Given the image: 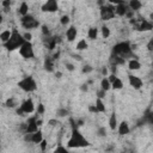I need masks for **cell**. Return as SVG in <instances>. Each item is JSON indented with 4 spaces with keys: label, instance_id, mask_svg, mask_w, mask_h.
<instances>
[{
    "label": "cell",
    "instance_id": "cell-5",
    "mask_svg": "<svg viewBox=\"0 0 153 153\" xmlns=\"http://www.w3.org/2000/svg\"><path fill=\"white\" fill-rule=\"evenodd\" d=\"M20 24L24 29L26 30H31V29H36L39 26V22L31 14H25V16H22V19H20Z\"/></svg>",
    "mask_w": 153,
    "mask_h": 153
},
{
    "label": "cell",
    "instance_id": "cell-19",
    "mask_svg": "<svg viewBox=\"0 0 153 153\" xmlns=\"http://www.w3.org/2000/svg\"><path fill=\"white\" fill-rule=\"evenodd\" d=\"M128 7H129V10H131L133 12H135V11H139L142 7V2L140 0H129Z\"/></svg>",
    "mask_w": 153,
    "mask_h": 153
},
{
    "label": "cell",
    "instance_id": "cell-2",
    "mask_svg": "<svg viewBox=\"0 0 153 153\" xmlns=\"http://www.w3.org/2000/svg\"><path fill=\"white\" fill-rule=\"evenodd\" d=\"M88 141L84 137V135L78 130V128H73L72 129V134L71 137L67 142V146L69 148H80V147H86L88 146Z\"/></svg>",
    "mask_w": 153,
    "mask_h": 153
},
{
    "label": "cell",
    "instance_id": "cell-35",
    "mask_svg": "<svg viewBox=\"0 0 153 153\" xmlns=\"http://www.w3.org/2000/svg\"><path fill=\"white\" fill-rule=\"evenodd\" d=\"M97 135H98V136H100V137H103V136H106V129H105L104 127H100V128H98V130H97Z\"/></svg>",
    "mask_w": 153,
    "mask_h": 153
},
{
    "label": "cell",
    "instance_id": "cell-23",
    "mask_svg": "<svg viewBox=\"0 0 153 153\" xmlns=\"http://www.w3.org/2000/svg\"><path fill=\"white\" fill-rule=\"evenodd\" d=\"M94 106H96V110H97V112H105V105H104V103H103V100H102V98H97L96 99V104H94Z\"/></svg>",
    "mask_w": 153,
    "mask_h": 153
},
{
    "label": "cell",
    "instance_id": "cell-34",
    "mask_svg": "<svg viewBox=\"0 0 153 153\" xmlns=\"http://www.w3.org/2000/svg\"><path fill=\"white\" fill-rule=\"evenodd\" d=\"M92 71H93V67L90 66V65H85V66L82 67V69H81V72H82L84 74H88V73H91Z\"/></svg>",
    "mask_w": 153,
    "mask_h": 153
},
{
    "label": "cell",
    "instance_id": "cell-21",
    "mask_svg": "<svg viewBox=\"0 0 153 153\" xmlns=\"http://www.w3.org/2000/svg\"><path fill=\"white\" fill-rule=\"evenodd\" d=\"M128 68H129L130 71H137V69L141 68V63H140L136 59H131V60H129V62H128Z\"/></svg>",
    "mask_w": 153,
    "mask_h": 153
},
{
    "label": "cell",
    "instance_id": "cell-36",
    "mask_svg": "<svg viewBox=\"0 0 153 153\" xmlns=\"http://www.w3.org/2000/svg\"><path fill=\"white\" fill-rule=\"evenodd\" d=\"M42 27V33H43V36H50V31H49V29H48V26L47 25H42L41 26Z\"/></svg>",
    "mask_w": 153,
    "mask_h": 153
},
{
    "label": "cell",
    "instance_id": "cell-25",
    "mask_svg": "<svg viewBox=\"0 0 153 153\" xmlns=\"http://www.w3.org/2000/svg\"><path fill=\"white\" fill-rule=\"evenodd\" d=\"M87 37H88L90 39H96V38L98 37V29L94 27V26L90 27L88 31H87Z\"/></svg>",
    "mask_w": 153,
    "mask_h": 153
},
{
    "label": "cell",
    "instance_id": "cell-14",
    "mask_svg": "<svg viewBox=\"0 0 153 153\" xmlns=\"http://www.w3.org/2000/svg\"><path fill=\"white\" fill-rule=\"evenodd\" d=\"M59 38H60V37H56V36H53V37H50V36H47V38L44 39V43H45L47 48H48L49 50H53V49L56 47L57 42L60 41Z\"/></svg>",
    "mask_w": 153,
    "mask_h": 153
},
{
    "label": "cell",
    "instance_id": "cell-32",
    "mask_svg": "<svg viewBox=\"0 0 153 153\" xmlns=\"http://www.w3.org/2000/svg\"><path fill=\"white\" fill-rule=\"evenodd\" d=\"M16 105H17V102L14 98H8L5 102V106H7V108H16Z\"/></svg>",
    "mask_w": 153,
    "mask_h": 153
},
{
    "label": "cell",
    "instance_id": "cell-4",
    "mask_svg": "<svg viewBox=\"0 0 153 153\" xmlns=\"http://www.w3.org/2000/svg\"><path fill=\"white\" fill-rule=\"evenodd\" d=\"M18 86H19L23 91H25V92H33V91H36V88H37V84H36L35 79H33L32 76H30V75L23 78V79L18 82Z\"/></svg>",
    "mask_w": 153,
    "mask_h": 153
},
{
    "label": "cell",
    "instance_id": "cell-24",
    "mask_svg": "<svg viewBox=\"0 0 153 153\" xmlns=\"http://www.w3.org/2000/svg\"><path fill=\"white\" fill-rule=\"evenodd\" d=\"M18 13H19L20 16H25V14L29 13V6H27V4H26L25 1H23V2L20 4V6H19V8H18Z\"/></svg>",
    "mask_w": 153,
    "mask_h": 153
},
{
    "label": "cell",
    "instance_id": "cell-39",
    "mask_svg": "<svg viewBox=\"0 0 153 153\" xmlns=\"http://www.w3.org/2000/svg\"><path fill=\"white\" fill-rule=\"evenodd\" d=\"M23 37H24V39H25V41H31V38H32V35H31L30 32H25V33L23 35Z\"/></svg>",
    "mask_w": 153,
    "mask_h": 153
},
{
    "label": "cell",
    "instance_id": "cell-30",
    "mask_svg": "<svg viewBox=\"0 0 153 153\" xmlns=\"http://www.w3.org/2000/svg\"><path fill=\"white\" fill-rule=\"evenodd\" d=\"M68 114H69V111H68L66 108H59L57 111H56V115H57L59 117H66Z\"/></svg>",
    "mask_w": 153,
    "mask_h": 153
},
{
    "label": "cell",
    "instance_id": "cell-10",
    "mask_svg": "<svg viewBox=\"0 0 153 153\" xmlns=\"http://www.w3.org/2000/svg\"><path fill=\"white\" fill-rule=\"evenodd\" d=\"M42 12H49V13H54L59 10V5H57V0H47L42 7H41Z\"/></svg>",
    "mask_w": 153,
    "mask_h": 153
},
{
    "label": "cell",
    "instance_id": "cell-43",
    "mask_svg": "<svg viewBox=\"0 0 153 153\" xmlns=\"http://www.w3.org/2000/svg\"><path fill=\"white\" fill-rule=\"evenodd\" d=\"M124 0H109V2L111 4V5H117V4H121V2H123Z\"/></svg>",
    "mask_w": 153,
    "mask_h": 153
},
{
    "label": "cell",
    "instance_id": "cell-33",
    "mask_svg": "<svg viewBox=\"0 0 153 153\" xmlns=\"http://www.w3.org/2000/svg\"><path fill=\"white\" fill-rule=\"evenodd\" d=\"M69 16H67V14H63L62 17H61V19H60V23L62 24V25H67V24H69Z\"/></svg>",
    "mask_w": 153,
    "mask_h": 153
},
{
    "label": "cell",
    "instance_id": "cell-20",
    "mask_svg": "<svg viewBox=\"0 0 153 153\" xmlns=\"http://www.w3.org/2000/svg\"><path fill=\"white\" fill-rule=\"evenodd\" d=\"M126 60L123 57H120L117 55H112L111 54V57H110V63L111 66H118V65H124Z\"/></svg>",
    "mask_w": 153,
    "mask_h": 153
},
{
    "label": "cell",
    "instance_id": "cell-15",
    "mask_svg": "<svg viewBox=\"0 0 153 153\" xmlns=\"http://www.w3.org/2000/svg\"><path fill=\"white\" fill-rule=\"evenodd\" d=\"M76 35H78V30H76V27L74 25H71L66 31V37H67V39L69 42H73L76 38Z\"/></svg>",
    "mask_w": 153,
    "mask_h": 153
},
{
    "label": "cell",
    "instance_id": "cell-47",
    "mask_svg": "<svg viewBox=\"0 0 153 153\" xmlns=\"http://www.w3.org/2000/svg\"><path fill=\"white\" fill-rule=\"evenodd\" d=\"M88 111H90V112H97L96 106H94V105H90V106H88Z\"/></svg>",
    "mask_w": 153,
    "mask_h": 153
},
{
    "label": "cell",
    "instance_id": "cell-13",
    "mask_svg": "<svg viewBox=\"0 0 153 153\" xmlns=\"http://www.w3.org/2000/svg\"><path fill=\"white\" fill-rule=\"evenodd\" d=\"M115 6H116V7H115V14H117V16H120V17L126 16V13L129 11L128 4H126L124 1L121 2V4H117V5H115Z\"/></svg>",
    "mask_w": 153,
    "mask_h": 153
},
{
    "label": "cell",
    "instance_id": "cell-7",
    "mask_svg": "<svg viewBox=\"0 0 153 153\" xmlns=\"http://www.w3.org/2000/svg\"><path fill=\"white\" fill-rule=\"evenodd\" d=\"M99 14H100V19L102 20H110L115 17V7L110 4V5H102L100 10H99Z\"/></svg>",
    "mask_w": 153,
    "mask_h": 153
},
{
    "label": "cell",
    "instance_id": "cell-53",
    "mask_svg": "<svg viewBox=\"0 0 153 153\" xmlns=\"http://www.w3.org/2000/svg\"><path fill=\"white\" fill-rule=\"evenodd\" d=\"M61 75H62L61 72H56V76H57V78H61Z\"/></svg>",
    "mask_w": 153,
    "mask_h": 153
},
{
    "label": "cell",
    "instance_id": "cell-50",
    "mask_svg": "<svg viewBox=\"0 0 153 153\" xmlns=\"http://www.w3.org/2000/svg\"><path fill=\"white\" fill-rule=\"evenodd\" d=\"M59 56H60V51H57V53H55V54H54V56H53V59H54V61H55L56 59H59Z\"/></svg>",
    "mask_w": 153,
    "mask_h": 153
},
{
    "label": "cell",
    "instance_id": "cell-1",
    "mask_svg": "<svg viewBox=\"0 0 153 153\" xmlns=\"http://www.w3.org/2000/svg\"><path fill=\"white\" fill-rule=\"evenodd\" d=\"M24 42H25V39H24L23 35H22L16 27H13V29L11 30V36H10L8 41L4 43V47H5L7 50L12 51V50L19 49V47H20Z\"/></svg>",
    "mask_w": 153,
    "mask_h": 153
},
{
    "label": "cell",
    "instance_id": "cell-38",
    "mask_svg": "<svg viewBox=\"0 0 153 153\" xmlns=\"http://www.w3.org/2000/svg\"><path fill=\"white\" fill-rule=\"evenodd\" d=\"M44 112V105L42 103L38 104V108H37V115H42Z\"/></svg>",
    "mask_w": 153,
    "mask_h": 153
},
{
    "label": "cell",
    "instance_id": "cell-11",
    "mask_svg": "<svg viewBox=\"0 0 153 153\" xmlns=\"http://www.w3.org/2000/svg\"><path fill=\"white\" fill-rule=\"evenodd\" d=\"M37 118H38V115L37 116H32L27 120L26 122V131L25 133H33L36 130H38V126H37ZM24 133V134H25Z\"/></svg>",
    "mask_w": 153,
    "mask_h": 153
},
{
    "label": "cell",
    "instance_id": "cell-9",
    "mask_svg": "<svg viewBox=\"0 0 153 153\" xmlns=\"http://www.w3.org/2000/svg\"><path fill=\"white\" fill-rule=\"evenodd\" d=\"M130 23L134 24L135 29L139 30V31H149V30H152V27H153L152 23H151L149 20H146V19H142V20H140V23H137L136 19L131 18Z\"/></svg>",
    "mask_w": 153,
    "mask_h": 153
},
{
    "label": "cell",
    "instance_id": "cell-22",
    "mask_svg": "<svg viewBox=\"0 0 153 153\" xmlns=\"http://www.w3.org/2000/svg\"><path fill=\"white\" fill-rule=\"evenodd\" d=\"M109 127H110L111 130H115L117 128V116H116L115 112H112L110 118H109Z\"/></svg>",
    "mask_w": 153,
    "mask_h": 153
},
{
    "label": "cell",
    "instance_id": "cell-26",
    "mask_svg": "<svg viewBox=\"0 0 153 153\" xmlns=\"http://www.w3.org/2000/svg\"><path fill=\"white\" fill-rule=\"evenodd\" d=\"M122 87H123V81L120 78L116 76V79L111 82V88H114V90H121Z\"/></svg>",
    "mask_w": 153,
    "mask_h": 153
},
{
    "label": "cell",
    "instance_id": "cell-51",
    "mask_svg": "<svg viewBox=\"0 0 153 153\" xmlns=\"http://www.w3.org/2000/svg\"><path fill=\"white\" fill-rule=\"evenodd\" d=\"M73 56H74V59H76V60H79V61H81V60H82L80 55H73Z\"/></svg>",
    "mask_w": 153,
    "mask_h": 153
},
{
    "label": "cell",
    "instance_id": "cell-44",
    "mask_svg": "<svg viewBox=\"0 0 153 153\" xmlns=\"http://www.w3.org/2000/svg\"><path fill=\"white\" fill-rule=\"evenodd\" d=\"M115 79H116V75H115L114 73H112V74H110V75H109V78H108V80L110 81V84H111V82H112Z\"/></svg>",
    "mask_w": 153,
    "mask_h": 153
},
{
    "label": "cell",
    "instance_id": "cell-37",
    "mask_svg": "<svg viewBox=\"0 0 153 153\" xmlns=\"http://www.w3.org/2000/svg\"><path fill=\"white\" fill-rule=\"evenodd\" d=\"M10 6H11V0H4L2 1V7L5 8V11H8L7 8H10Z\"/></svg>",
    "mask_w": 153,
    "mask_h": 153
},
{
    "label": "cell",
    "instance_id": "cell-48",
    "mask_svg": "<svg viewBox=\"0 0 153 153\" xmlns=\"http://www.w3.org/2000/svg\"><path fill=\"white\" fill-rule=\"evenodd\" d=\"M49 124L50 126H55V124H59V122H57V120H50L49 121Z\"/></svg>",
    "mask_w": 153,
    "mask_h": 153
},
{
    "label": "cell",
    "instance_id": "cell-40",
    "mask_svg": "<svg viewBox=\"0 0 153 153\" xmlns=\"http://www.w3.org/2000/svg\"><path fill=\"white\" fill-rule=\"evenodd\" d=\"M39 145H41V149H42V151H45V148H47V141H45L44 139L39 142Z\"/></svg>",
    "mask_w": 153,
    "mask_h": 153
},
{
    "label": "cell",
    "instance_id": "cell-29",
    "mask_svg": "<svg viewBox=\"0 0 153 153\" xmlns=\"http://www.w3.org/2000/svg\"><path fill=\"white\" fill-rule=\"evenodd\" d=\"M87 47H88V44H87L86 39H84V38H81L76 43V50H85V49H87Z\"/></svg>",
    "mask_w": 153,
    "mask_h": 153
},
{
    "label": "cell",
    "instance_id": "cell-52",
    "mask_svg": "<svg viewBox=\"0 0 153 153\" xmlns=\"http://www.w3.org/2000/svg\"><path fill=\"white\" fill-rule=\"evenodd\" d=\"M102 73H103V74H104V75H106V74H108V69H106V68H105V67H104V68H103V69H102Z\"/></svg>",
    "mask_w": 153,
    "mask_h": 153
},
{
    "label": "cell",
    "instance_id": "cell-6",
    "mask_svg": "<svg viewBox=\"0 0 153 153\" xmlns=\"http://www.w3.org/2000/svg\"><path fill=\"white\" fill-rule=\"evenodd\" d=\"M19 54H20L24 59H26V60L32 59V57L35 56L33 45L31 44V42H30V41H25V42L19 47Z\"/></svg>",
    "mask_w": 153,
    "mask_h": 153
},
{
    "label": "cell",
    "instance_id": "cell-12",
    "mask_svg": "<svg viewBox=\"0 0 153 153\" xmlns=\"http://www.w3.org/2000/svg\"><path fill=\"white\" fill-rule=\"evenodd\" d=\"M128 81H129V85L135 90H140L143 84L142 80L136 75H128Z\"/></svg>",
    "mask_w": 153,
    "mask_h": 153
},
{
    "label": "cell",
    "instance_id": "cell-28",
    "mask_svg": "<svg viewBox=\"0 0 153 153\" xmlns=\"http://www.w3.org/2000/svg\"><path fill=\"white\" fill-rule=\"evenodd\" d=\"M10 36H11V30H4L2 32H0V41L2 43H5L8 41Z\"/></svg>",
    "mask_w": 153,
    "mask_h": 153
},
{
    "label": "cell",
    "instance_id": "cell-17",
    "mask_svg": "<svg viewBox=\"0 0 153 153\" xmlns=\"http://www.w3.org/2000/svg\"><path fill=\"white\" fill-rule=\"evenodd\" d=\"M43 140V134L41 130H36L33 133H31V142L32 143H37L39 145V142Z\"/></svg>",
    "mask_w": 153,
    "mask_h": 153
},
{
    "label": "cell",
    "instance_id": "cell-16",
    "mask_svg": "<svg viewBox=\"0 0 153 153\" xmlns=\"http://www.w3.org/2000/svg\"><path fill=\"white\" fill-rule=\"evenodd\" d=\"M117 130H118V134L120 135H127V134H129L130 128H129L128 122L127 121H122L120 124H117Z\"/></svg>",
    "mask_w": 153,
    "mask_h": 153
},
{
    "label": "cell",
    "instance_id": "cell-31",
    "mask_svg": "<svg viewBox=\"0 0 153 153\" xmlns=\"http://www.w3.org/2000/svg\"><path fill=\"white\" fill-rule=\"evenodd\" d=\"M100 32H102V36H103L104 38H108V37L110 36V29H109L106 25H103V26L100 27Z\"/></svg>",
    "mask_w": 153,
    "mask_h": 153
},
{
    "label": "cell",
    "instance_id": "cell-18",
    "mask_svg": "<svg viewBox=\"0 0 153 153\" xmlns=\"http://www.w3.org/2000/svg\"><path fill=\"white\" fill-rule=\"evenodd\" d=\"M43 66H44V69H45L47 72H54V59H53L51 56L45 57Z\"/></svg>",
    "mask_w": 153,
    "mask_h": 153
},
{
    "label": "cell",
    "instance_id": "cell-45",
    "mask_svg": "<svg viewBox=\"0 0 153 153\" xmlns=\"http://www.w3.org/2000/svg\"><path fill=\"white\" fill-rule=\"evenodd\" d=\"M152 47H153V39H151V41L148 42V44H147V48H148V50H149V51L153 49Z\"/></svg>",
    "mask_w": 153,
    "mask_h": 153
},
{
    "label": "cell",
    "instance_id": "cell-27",
    "mask_svg": "<svg viewBox=\"0 0 153 153\" xmlns=\"http://www.w3.org/2000/svg\"><path fill=\"white\" fill-rule=\"evenodd\" d=\"M100 88L104 90L105 92L111 88V84H110V81L108 80V78H103V79H102V81H100Z\"/></svg>",
    "mask_w": 153,
    "mask_h": 153
},
{
    "label": "cell",
    "instance_id": "cell-3",
    "mask_svg": "<svg viewBox=\"0 0 153 153\" xmlns=\"http://www.w3.org/2000/svg\"><path fill=\"white\" fill-rule=\"evenodd\" d=\"M131 51H133V49H131V44L129 41L118 42L112 48V55H117L120 57H123L124 60L133 55Z\"/></svg>",
    "mask_w": 153,
    "mask_h": 153
},
{
    "label": "cell",
    "instance_id": "cell-49",
    "mask_svg": "<svg viewBox=\"0 0 153 153\" xmlns=\"http://www.w3.org/2000/svg\"><path fill=\"white\" fill-rule=\"evenodd\" d=\"M87 88H88V87H87V84H82L81 87H80L81 91H87Z\"/></svg>",
    "mask_w": 153,
    "mask_h": 153
},
{
    "label": "cell",
    "instance_id": "cell-41",
    "mask_svg": "<svg viewBox=\"0 0 153 153\" xmlns=\"http://www.w3.org/2000/svg\"><path fill=\"white\" fill-rule=\"evenodd\" d=\"M55 152H67V148L62 147V146H59V147L55 148Z\"/></svg>",
    "mask_w": 153,
    "mask_h": 153
},
{
    "label": "cell",
    "instance_id": "cell-46",
    "mask_svg": "<svg viewBox=\"0 0 153 153\" xmlns=\"http://www.w3.org/2000/svg\"><path fill=\"white\" fill-rule=\"evenodd\" d=\"M104 94H105V91L100 88V91L98 92V98H103V97H104Z\"/></svg>",
    "mask_w": 153,
    "mask_h": 153
},
{
    "label": "cell",
    "instance_id": "cell-54",
    "mask_svg": "<svg viewBox=\"0 0 153 153\" xmlns=\"http://www.w3.org/2000/svg\"><path fill=\"white\" fill-rule=\"evenodd\" d=\"M0 23H2V16L0 14Z\"/></svg>",
    "mask_w": 153,
    "mask_h": 153
},
{
    "label": "cell",
    "instance_id": "cell-8",
    "mask_svg": "<svg viewBox=\"0 0 153 153\" xmlns=\"http://www.w3.org/2000/svg\"><path fill=\"white\" fill-rule=\"evenodd\" d=\"M33 111H35V104H33L32 99H30V98L25 99V100L22 103L20 108L17 109V114L20 115V116H23L24 114H31V112H33Z\"/></svg>",
    "mask_w": 153,
    "mask_h": 153
},
{
    "label": "cell",
    "instance_id": "cell-42",
    "mask_svg": "<svg viewBox=\"0 0 153 153\" xmlns=\"http://www.w3.org/2000/svg\"><path fill=\"white\" fill-rule=\"evenodd\" d=\"M66 68L69 71V72H73L74 71V66L72 63H66Z\"/></svg>",
    "mask_w": 153,
    "mask_h": 153
}]
</instances>
